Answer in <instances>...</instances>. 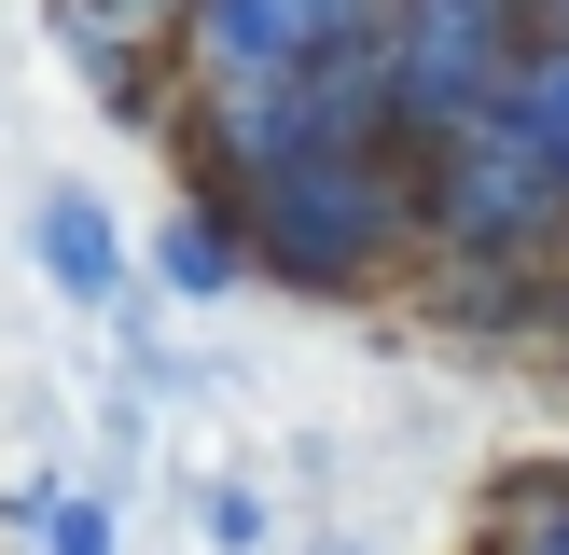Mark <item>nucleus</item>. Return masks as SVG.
<instances>
[{"label":"nucleus","instance_id":"nucleus-4","mask_svg":"<svg viewBox=\"0 0 569 555\" xmlns=\"http://www.w3.org/2000/svg\"><path fill=\"white\" fill-rule=\"evenodd\" d=\"M389 0H194L181 14V98H264V83H306L333 56L376 42Z\"/></svg>","mask_w":569,"mask_h":555},{"label":"nucleus","instance_id":"nucleus-7","mask_svg":"<svg viewBox=\"0 0 569 555\" xmlns=\"http://www.w3.org/2000/svg\"><path fill=\"white\" fill-rule=\"evenodd\" d=\"M139 264H153V292H181V305H222L250 278V222H237V194H209V181H181L153 209V236H139Z\"/></svg>","mask_w":569,"mask_h":555},{"label":"nucleus","instance_id":"nucleus-1","mask_svg":"<svg viewBox=\"0 0 569 555\" xmlns=\"http://www.w3.org/2000/svg\"><path fill=\"white\" fill-rule=\"evenodd\" d=\"M237 222H250V278H278L306 305H361L376 278H417V153L403 139L306 153L278 181H250Z\"/></svg>","mask_w":569,"mask_h":555},{"label":"nucleus","instance_id":"nucleus-15","mask_svg":"<svg viewBox=\"0 0 569 555\" xmlns=\"http://www.w3.org/2000/svg\"><path fill=\"white\" fill-rule=\"evenodd\" d=\"M126 14H167V28H181V14H194V0H126Z\"/></svg>","mask_w":569,"mask_h":555},{"label":"nucleus","instance_id":"nucleus-6","mask_svg":"<svg viewBox=\"0 0 569 555\" xmlns=\"http://www.w3.org/2000/svg\"><path fill=\"white\" fill-rule=\"evenodd\" d=\"M556 292H569V264H459V250H417L403 305L445 347H472V361H542L556 347Z\"/></svg>","mask_w":569,"mask_h":555},{"label":"nucleus","instance_id":"nucleus-16","mask_svg":"<svg viewBox=\"0 0 569 555\" xmlns=\"http://www.w3.org/2000/svg\"><path fill=\"white\" fill-rule=\"evenodd\" d=\"M320 555H361V542H320Z\"/></svg>","mask_w":569,"mask_h":555},{"label":"nucleus","instance_id":"nucleus-13","mask_svg":"<svg viewBox=\"0 0 569 555\" xmlns=\"http://www.w3.org/2000/svg\"><path fill=\"white\" fill-rule=\"evenodd\" d=\"M528 14H542V42H569V0H528Z\"/></svg>","mask_w":569,"mask_h":555},{"label":"nucleus","instance_id":"nucleus-2","mask_svg":"<svg viewBox=\"0 0 569 555\" xmlns=\"http://www.w3.org/2000/svg\"><path fill=\"white\" fill-rule=\"evenodd\" d=\"M417 250L459 264H569V181L515 111H472L459 139L417 153Z\"/></svg>","mask_w":569,"mask_h":555},{"label":"nucleus","instance_id":"nucleus-9","mask_svg":"<svg viewBox=\"0 0 569 555\" xmlns=\"http://www.w3.org/2000/svg\"><path fill=\"white\" fill-rule=\"evenodd\" d=\"M472 555H569V458H500L472 500Z\"/></svg>","mask_w":569,"mask_h":555},{"label":"nucleus","instance_id":"nucleus-14","mask_svg":"<svg viewBox=\"0 0 569 555\" xmlns=\"http://www.w3.org/2000/svg\"><path fill=\"white\" fill-rule=\"evenodd\" d=\"M542 361H556V375H569V292H556V347H542Z\"/></svg>","mask_w":569,"mask_h":555},{"label":"nucleus","instance_id":"nucleus-8","mask_svg":"<svg viewBox=\"0 0 569 555\" xmlns=\"http://www.w3.org/2000/svg\"><path fill=\"white\" fill-rule=\"evenodd\" d=\"M28 264H42V292H70V305H111V292H126V236H111V209L83 181H42V194H28Z\"/></svg>","mask_w":569,"mask_h":555},{"label":"nucleus","instance_id":"nucleus-5","mask_svg":"<svg viewBox=\"0 0 569 555\" xmlns=\"http://www.w3.org/2000/svg\"><path fill=\"white\" fill-rule=\"evenodd\" d=\"M42 28H56V56H70V83L126 139H167V125H181V28H167V14H126V0H42Z\"/></svg>","mask_w":569,"mask_h":555},{"label":"nucleus","instance_id":"nucleus-12","mask_svg":"<svg viewBox=\"0 0 569 555\" xmlns=\"http://www.w3.org/2000/svg\"><path fill=\"white\" fill-rule=\"evenodd\" d=\"M194 527H209L222 555H264V500H250V486H209V500H194Z\"/></svg>","mask_w":569,"mask_h":555},{"label":"nucleus","instance_id":"nucleus-11","mask_svg":"<svg viewBox=\"0 0 569 555\" xmlns=\"http://www.w3.org/2000/svg\"><path fill=\"white\" fill-rule=\"evenodd\" d=\"M500 111L542 139V153H556V181H569V42H528V70H515V98H500Z\"/></svg>","mask_w":569,"mask_h":555},{"label":"nucleus","instance_id":"nucleus-3","mask_svg":"<svg viewBox=\"0 0 569 555\" xmlns=\"http://www.w3.org/2000/svg\"><path fill=\"white\" fill-rule=\"evenodd\" d=\"M528 42H542L528 0H389L376 70H389V125H403V153L459 139L472 111H500L515 70H528Z\"/></svg>","mask_w":569,"mask_h":555},{"label":"nucleus","instance_id":"nucleus-10","mask_svg":"<svg viewBox=\"0 0 569 555\" xmlns=\"http://www.w3.org/2000/svg\"><path fill=\"white\" fill-rule=\"evenodd\" d=\"M14 514H28V542H42V555H126V527H111V500H98V486H56V472H42Z\"/></svg>","mask_w":569,"mask_h":555}]
</instances>
